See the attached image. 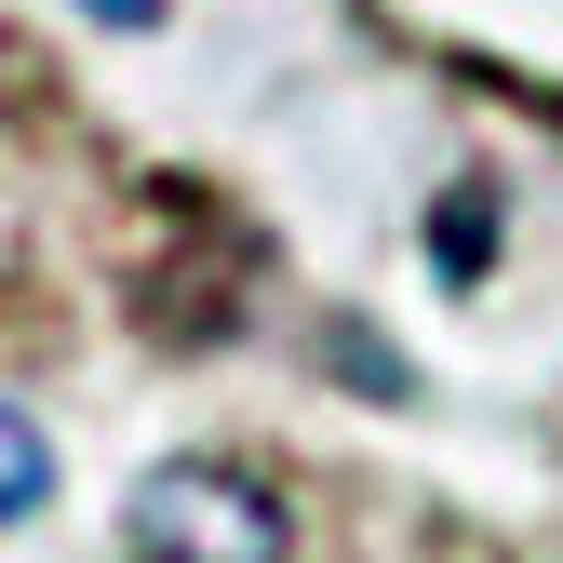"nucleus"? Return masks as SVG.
I'll return each instance as SVG.
<instances>
[{
  "label": "nucleus",
  "instance_id": "nucleus-1",
  "mask_svg": "<svg viewBox=\"0 0 563 563\" xmlns=\"http://www.w3.org/2000/svg\"><path fill=\"white\" fill-rule=\"evenodd\" d=\"M121 523H134V563H282L296 550L282 483L242 470V456H162Z\"/></svg>",
  "mask_w": 563,
  "mask_h": 563
},
{
  "label": "nucleus",
  "instance_id": "nucleus-2",
  "mask_svg": "<svg viewBox=\"0 0 563 563\" xmlns=\"http://www.w3.org/2000/svg\"><path fill=\"white\" fill-rule=\"evenodd\" d=\"M41 497H54V443H41V416L0 402V523H27Z\"/></svg>",
  "mask_w": 563,
  "mask_h": 563
},
{
  "label": "nucleus",
  "instance_id": "nucleus-3",
  "mask_svg": "<svg viewBox=\"0 0 563 563\" xmlns=\"http://www.w3.org/2000/svg\"><path fill=\"white\" fill-rule=\"evenodd\" d=\"M95 14H121V27H148V14H162V0H95Z\"/></svg>",
  "mask_w": 563,
  "mask_h": 563
}]
</instances>
